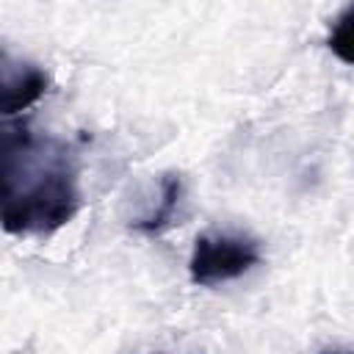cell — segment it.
Returning a JSON list of instances; mask_svg holds the SVG:
<instances>
[{
  "label": "cell",
  "mask_w": 354,
  "mask_h": 354,
  "mask_svg": "<svg viewBox=\"0 0 354 354\" xmlns=\"http://www.w3.org/2000/svg\"><path fill=\"white\" fill-rule=\"evenodd\" d=\"M326 47L348 66H354V6H346L332 28H329V36H326Z\"/></svg>",
  "instance_id": "obj_5"
},
{
  "label": "cell",
  "mask_w": 354,
  "mask_h": 354,
  "mask_svg": "<svg viewBox=\"0 0 354 354\" xmlns=\"http://www.w3.org/2000/svg\"><path fill=\"white\" fill-rule=\"evenodd\" d=\"M263 260L260 243L235 232H202L188 257V277L194 285L213 288L249 274Z\"/></svg>",
  "instance_id": "obj_2"
},
{
  "label": "cell",
  "mask_w": 354,
  "mask_h": 354,
  "mask_svg": "<svg viewBox=\"0 0 354 354\" xmlns=\"http://www.w3.org/2000/svg\"><path fill=\"white\" fill-rule=\"evenodd\" d=\"M180 199H183V180L177 174H163L160 185H158V202L141 218L133 221V230H138L144 235H158V232L169 230L174 224Z\"/></svg>",
  "instance_id": "obj_4"
},
{
  "label": "cell",
  "mask_w": 354,
  "mask_h": 354,
  "mask_svg": "<svg viewBox=\"0 0 354 354\" xmlns=\"http://www.w3.org/2000/svg\"><path fill=\"white\" fill-rule=\"evenodd\" d=\"M50 86V77L44 69L28 61H14L8 53H3V66H0V111L3 116H17L33 102L44 97Z\"/></svg>",
  "instance_id": "obj_3"
},
{
  "label": "cell",
  "mask_w": 354,
  "mask_h": 354,
  "mask_svg": "<svg viewBox=\"0 0 354 354\" xmlns=\"http://www.w3.org/2000/svg\"><path fill=\"white\" fill-rule=\"evenodd\" d=\"M3 230L47 235L80 210L77 158L69 144L25 122L3 124Z\"/></svg>",
  "instance_id": "obj_1"
}]
</instances>
